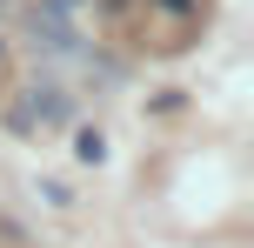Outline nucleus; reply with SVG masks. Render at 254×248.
Wrapping results in <instances>:
<instances>
[]
</instances>
